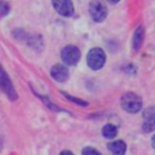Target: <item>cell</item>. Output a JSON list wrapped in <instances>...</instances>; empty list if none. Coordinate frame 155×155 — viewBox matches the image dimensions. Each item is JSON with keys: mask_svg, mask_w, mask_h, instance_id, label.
Instances as JSON below:
<instances>
[{"mask_svg": "<svg viewBox=\"0 0 155 155\" xmlns=\"http://www.w3.org/2000/svg\"><path fill=\"white\" fill-rule=\"evenodd\" d=\"M143 129H144V132H151L155 129V107H147L144 110Z\"/></svg>", "mask_w": 155, "mask_h": 155, "instance_id": "obj_8", "label": "cell"}, {"mask_svg": "<svg viewBox=\"0 0 155 155\" xmlns=\"http://www.w3.org/2000/svg\"><path fill=\"white\" fill-rule=\"evenodd\" d=\"M82 155H102V154L99 153L98 150H95V148H93V147H86L84 150H83Z\"/></svg>", "mask_w": 155, "mask_h": 155, "instance_id": "obj_13", "label": "cell"}, {"mask_svg": "<svg viewBox=\"0 0 155 155\" xmlns=\"http://www.w3.org/2000/svg\"><path fill=\"white\" fill-rule=\"evenodd\" d=\"M143 40H144V27L139 26L134 33V40H132V48H134V51H139L143 44Z\"/></svg>", "mask_w": 155, "mask_h": 155, "instance_id": "obj_10", "label": "cell"}, {"mask_svg": "<svg viewBox=\"0 0 155 155\" xmlns=\"http://www.w3.org/2000/svg\"><path fill=\"white\" fill-rule=\"evenodd\" d=\"M107 148L113 155H124L127 151V144L123 140H114L107 144Z\"/></svg>", "mask_w": 155, "mask_h": 155, "instance_id": "obj_9", "label": "cell"}, {"mask_svg": "<svg viewBox=\"0 0 155 155\" xmlns=\"http://www.w3.org/2000/svg\"><path fill=\"white\" fill-rule=\"evenodd\" d=\"M8 12H10V5H8V3L2 0V2H0V15L4 16V15H7Z\"/></svg>", "mask_w": 155, "mask_h": 155, "instance_id": "obj_12", "label": "cell"}, {"mask_svg": "<svg viewBox=\"0 0 155 155\" xmlns=\"http://www.w3.org/2000/svg\"><path fill=\"white\" fill-rule=\"evenodd\" d=\"M60 155H74V154L71 153V151H63V153L60 154Z\"/></svg>", "mask_w": 155, "mask_h": 155, "instance_id": "obj_15", "label": "cell"}, {"mask_svg": "<svg viewBox=\"0 0 155 155\" xmlns=\"http://www.w3.org/2000/svg\"><path fill=\"white\" fill-rule=\"evenodd\" d=\"M61 60L67 65H75L80 60V51L74 45H67L61 51Z\"/></svg>", "mask_w": 155, "mask_h": 155, "instance_id": "obj_4", "label": "cell"}, {"mask_svg": "<svg viewBox=\"0 0 155 155\" xmlns=\"http://www.w3.org/2000/svg\"><path fill=\"white\" fill-rule=\"evenodd\" d=\"M90 15L95 22L105 21L107 15V8L102 0H93L90 3Z\"/></svg>", "mask_w": 155, "mask_h": 155, "instance_id": "obj_3", "label": "cell"}, {"mask_svg": "<svg viewBox=\"0 0 155 155\" xmlns=\"http://www.w3.org/2000/svg\"><path fill=\"white\" fill-rule=\"evenodd\" d=\"M0 87H2V90L4 91L5 94H7L8 98L16 99V93H15V90H14V86H12V83H11V80L8 79L7 74L3 71L2 65H0Z\"/></svg>", "mask_w": 155, "mask_h": 155, "instance_id": "obj_6", "label": "cell"}, {"mask_svg": "<svg viewBox=\"0 0 155 155\" xmlns=\"http://www.w3.org/2000/svg\"><path fill=\"white\" fill-rule=\"evenodd\" d=\"M142 98L135 93H127L121 97V107L128 113H137L142 109Z\"/></svg>", "mask_w": 155, "mask_h": 155, "instance_id": "obj_1", "label": "cell"}, {"mask_svg": "<svg viewBox=\"0 0 155 155\" xmlns=\"http://www.w3.org/2000/svg\"><path fill=\"white\" fill-rule=\"evenodd\" d=\"M53 7L60 15L72 16L74 15V4L71 0H52Z\"/></svg>", "mask_w": 155, "mask_h": 155, "instance_id": "obj_5", "label": "cell"}, {"mask_svg": "<svg viewBox=\"0 0 155 155\" xmlns=\"http://www.w3.org/2000/svg\"><path fill=\"white\" fill-rule=\"evenodd\" d=\"M102 135L106 139H114L117 136V128L112 124H106V125L102 128Z\"/></svg>", "mask_w": 155, "mask_h": 155, "instance_id": "obj_11", "label": "cell"}, {"mask_svg": "<svg viewBox=\"0 0 155 155\" xmlns=\"http://www.w3.org/2000/svg\"><path fill=\"white\" fill-rule=\"evenodd\" d=\"M153 147H154V148H155V136H154V137H153Z\"/></svg>", "mask_w": 155, "mask_h": 155, "instance_id": "obj_17", "label": "cell"}, {"mask_svg": "<svg viewBox=\"0 0 155 155\" xmlns=\"http://www.w3.org/2000/svg\"><path fill=\"white\" fill-rule=\"evenodd\" d=\"M107 2H109V3H112V4H116V3H118V2H120V0H107Z\"/></svg>", "mask_w": 155, "mask_h": 155, "instance_id": "obj_16", "label": "cell"}, {"mask_svg": "<svg viewBox=\"0 0 155 155\" xmlns=\"http://www.w3.org/2000/svg\"><path fill=\"white\" fill-rule=\"evenodd\" d=\"M65 97H67L68 99H71V101H74V102H76L78 105H82V106H87V102H84V101H82V99H78V98H74V97H71V95H68V94H65V93H63Z\"/></svg>", "mask_w": 155, "mask_h": 155, "instance_id": "obj_14", "label": "cell"}, {"mask_svg": "<svg viewBox=\"0 0 155 155\" xmlns=\"http://www.w3.org/2000/svg\"><path fill=\"white\" fill-rule=\"evenodd\" d=\"M68 70L65 65L63 64H56L52 67L51 70V76L53 78L56 82H65V80L68 79Z\"/></svg>", "mask_w": 155, "mask_h": 155, "instance_id": "obj_7", "label": "cell"}, {"mask_svg": "<svg viewBox=\"0 0 155 155\" xmlns=\"http://www.w3.org/2000/svg\"><path fill=\"white\" fill-rule=\"evenodd\" d=\"M106 61V54L101 48H93L87 54V64L91 70H101Z\"/></svg>", "mask_w": 155, "mask_h": 155, "instance_id": "obj_2", "label": "cell"}]
</instances>
